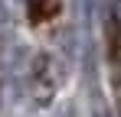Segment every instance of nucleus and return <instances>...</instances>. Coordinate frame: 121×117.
Segmentation results:
<instances>
[{
    "label": "nucleus",
    "instance_id": "1",
    "mask_svg": "<svg viewBox=\"0 0 121 117\" xmlns=\"http://www.w3.org/2000/svg\"><path fill=\"white\" fill-rule=\"evenodd\" d=\"M105 3H108V13L115 20H121V0H105Z\"/></svg>",
    "mask_w": 121,
    "mask_h": 117
},
{
    "label": "nucleus",
    "instance_id": "2",
    "mask_svg": "<svg viewBox=\"0 0 121 117\" xmlns=\"http://www.w3.org/2000/svg\"><path fill=\"white\" fill-rule=\"evenodd\" d=\"M118 58H121V46H118Z\"/></svg>",
    "mask_w": 121,
    "mask_h": 117
}]
</instances>
